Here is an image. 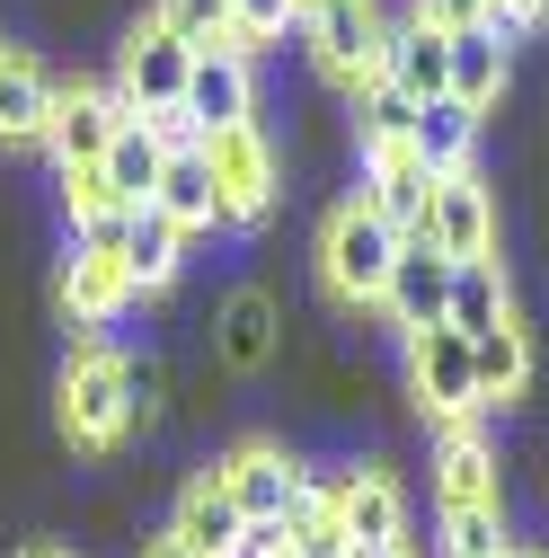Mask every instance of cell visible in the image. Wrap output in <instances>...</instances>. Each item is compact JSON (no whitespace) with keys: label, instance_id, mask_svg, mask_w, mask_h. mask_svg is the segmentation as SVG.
I'll return each instance as SVG.
<instances>
[{"label":"cell","instance_id":"6da1fadb","mask_svg":"<svg viewBox=\"0 0 549 558\" xmlns=\"http://www.w3.org/2000/svg\"><path fill=\"white\" fill-rule=\"evenodd\" d=\"M310 266H319V293L337 311H381V284H390V266H399V231L373 214L364 195H337L328 214H319Z\"/></svg>","mask_w":549,"mask_h":558},{"label":"cell","instance_id":"7a4b0ae2","mask_svg":"<svg viewBox=\"0 0 549 558\" xmlns=\"http://www.w3.org/2000/svg\"><path fill=\"white\" fill-rule=\"evenodd\" d=\"M53 426H62V444L89 452V461H107V452L133 435L124 355H115L107 337H81L72 355H62V373H53Z\"/></svg>","mask_w":549,"mask_h":558},{"label":"cell","instance_id":"3957f363","mask_svg":"<svg viewBox=\"0 0 549 558\" xmlns=\"http://www.w3.org/2000/svg\"><path fill=\"white\" fill-rule=\"evenodd\" d=\"M302 45H310V72L355 107V98L381 81L390 10H381V0H319V10H302Z\"/></svg>","mask_w":549,"mask_h":558},{"label":"cell","instance_id":"277c9868","mask_svg":"<svg viewBox=\"0 0 549 558\" xmlns=\"http://www.w3.org/2000/svg\"><path fill=\"white\" fill-rule=\"evenodd\" d=\"M328 506H337V541L346 558H381V549H407V487L390 461H310Z\"/></svg>","mask_w":549,"mask_h":558},{"label":"cell","instance_id":"5b68a950","mask_svg":"<svg viewBox=\"0 0 549 558\" xmlns=\"http://www.w3.org/2000/svg\"><path fill=\"white\" fill-rule=\"evenodd\" d=\"M178 116H186V133H195V143H213V133L257 124V53L240 45V27H231L222 45H204V53H195Z\"/></svg>","mask_w":549,"mask_h":558},{"label":"cell","instance_id":"8992f818","mask_svg":"<svg viewBox=\"0 0 549 558\" xmlns=\"http://www.w3.org/2000/svg\"><path fill=\"white\" fill-rule=\"evenodd\" d=\"M213 160V195H222V231H257L274 204H284V151L266 143V124H240V133H213L204 143Z\"/></svg>","mask_w":549,"mask_h":558},{"label":"cell","instance_id":"52a82bcc","mask_svg":"<svg viewBox=\"0 0 549 558\" xmlns=\"http://www.w3.org/2000/svg\"><path fill=\"white\" fill-rule=\"evenodd\" d=\"M186 72H195V45H178L151 10L124 27V45H115V107L124 116H169L178 98H186Z\"/></svg>","mask_w":549,"mask_h":558},{"label":"cell","instance_id":"ba28073f","mask_svg":"<svg viewBox=\"0 0 549 558\" xmlns=\"http://www.w3.org/2000/svg\"><path fill=\"white\" fill-rule=\"evenodd\" d=\"M160 532H169L186 558H240V549H248V514H240V497H231L222 461H195V470L178 478V506H169Z\"/></svg>","mask_w":549,"mask_h":558},{"label":"cell","instance_id":"9c48e42d","mask_svg":"<svg viewBox=\"0 0 549 558\" xmlns=\"http://www.w3.org/2000/svg\"><path fill=\"white\" fill-rule=\"evenodd\" d=\"M284 302H274L266 284H231L213 311H204V345H213V364L222 373H266L274 364V345H284Z\"/></svg>","mask_w":549,"mask_h":558},{"label":"cell","instance_id":"30bf717a","mask_svg":"<svg viewBox=\"0 0 549 558\" xmlns=\"http://www.w3.org/2000/svg\"><path fill=\"white\" fill-rule=\"evenodd\" d=\"M213 461H222V478H231V497H240L248 523H284V506L302 497V478H310V461H302L284 435H240V444L213 452Z\"/></svg>","mask_w":549,"mask_h":558},{"label":"cell","instance_id":"8fae6325","mask_svg":"<svg viewBox=\"0 0 549 558\" xmlns=\"http://www.w3.org/2000/svg\"><path fill=\"white\" fill-rule=\"evenodd\" d=\"M407 390H417V416H435V426L488 416L478 408V373H469V337L461 328H417L407 337Z\"/></svg>","mask_w":549,"mask_h":558},{"label":"cell","instance_id":"7c38bea8","mask_svg":"<svg viewBox=\"0 0 549 558\" xmlns=\"http://www.w3.org/2000/svg\"><path fill=\"white\" fill-rule=\"evenodd\" d=\"M452 266L461 257H497V186L478 178V169H452V178H435V195H426V222H417ZM407 231V240H417Z\"/></svg>","mask_w":549,"mask_h":558},{"label":"cell","instance_id":"4fadbf2b","mask_svg":"<svg viewBox=\"0 0 549 558\" xmlns=\"http://www.w3.org/2000/svg\"><path fill=\"white\" fill-rule=\"evenodd\" d=\"M355 195L407 240L426 222V195H435V169L417 160V143H355Z\"/></svg>","mask_w":549,"mask_h":558},{"label":"cell","instance_id":"5bb4252c","mask_svg":"<svg viewBox=\"0 0 549 558\" xmlns=\"http://www.w3.org/2000/svg\"><path fill=\"white\" fill-rule=\"evenodd\" d=\"M435 506H505V452L478 435V416L435 426Z\"/></svg>","mask_w":549,"mask_h":558},{"label":"cell","instance_id":"9a60e30c","mask_svg":"<svg viewBox=\"0 0 549 558\" xmlns=\"http://www.w3.org/2000/svg\"><path fill=\"white\" fill-rule=\"evenodd\" d=\"M443 302H452V257L426 231L399 240V266H390V284H381V319L399 337H417V328H443Z\"/></svg>","mask_w":549,"mask_h":558},{"label":"cell","instance_id":"2e32d148","mask_svg":"<svg viewBox=\"0 0 549 558\" xmlns=\"http://www.w3.org/2000/svg\"><path fill=\"white\" fill-rule=\"evenodd\" d=\"M53 293H62V319H72V328H115L133 302H143V293H133V275H124V257H89L81 240H62V275H53Z\"/></svg>","mask_w":549,"mask_h":558},{"label":"cell","instance_id":"e0dca14e","mask_svg":"<svg viewBox=\"0 0 549 558\" xmlns=\"http://www.w3.org/2000/svg\"><path fill=\"white\" fill-rule=\"evenodd\" d=\"M115 133H124L115 81H72V89H62V107H53V133H45V151H53V169H98Z\"/></svg>","mask_w":549,"mask_h":558},{"label":"cell","instance_id":"ac0fdd59","mask_svg":"<svg viewBox=\"0 0 549 558\" xmlns=\"http://www.w3.org/2000/svg\"><path fill=\"white\" fill-rule=\"evenodd\" d=\"M53 107H62V81L45 72L36 53L0 62V151H36L45 133H53Z\"/></svg>","mask_w":549,"mask_h":558},{"label":"cell","instance_id":"d6986e66","mask_svg":"<svg viewBox=\"0 0 549 558\" xmlns=\"http://www.w3.org/2000/svg\"><path fill=\"white\" fill-rule=\"evenodd\" d=\"M169 133L151 124V116H124V133L107 143V160H98V178H107V204H124V214H143V204L160 195V169H169Z\"/></svg>","mask_w":549,"mask_h":558},{"label":"cell","instance_id":"ffe728a7","mask_svg":"<svg viewBox=\"0 0 549 558\" xmlns=\"http://www.w3.org/2000/svg\"><path fill=\"white\" fill-rule=\"evenodd\" d=\"M505 89H514V45H505L497 27H461V36H452V81H443V98H461L469 116H497Z\"/></svg>","mask_w":549,"mask_h":558},{"label":"cell","instance_id":"44dd1931","mask_svg":"<svg viewBox=\"0 0 549 558\" xmlns=\"http://www.w3.org/2000/svg\"><path fill=\"white\" fill-rule=\"evenodd\" d=\"M381 81L390 89H407V98H443V81H452V36L443 27H426V19H390V53H381Z\"/></svg>","mask_w":549,"mask_h":558},{"label":"cell","instance_id":"7402d4cb","mask_svg":"<svg viewBox=\"0 0 549 558\" xmlns=\"http://www.w3.org/2000/svg\"><path fill=\"white\" fill-rule=\"evenodd\" d=\"M186 248H195V240L160 214V204H143V214L124 222V275H133V293H143V302H151V293H169L178 275H186Z\"/></svg>","mask_w":549,"mask_h":558},{"label":"cell","instance_id":"603a6c76","mask_svg":"<svg viewBox=\"0 0 549 558\" xmlns=\"http://www.w3.org/2000/svg\"><path fill=\"white\" fill-rule=\"evenodd\" d=\"M505 319H514V275H505V257H461V266H452L443 328H461V337H488V328H505Z\"/></svg>","mask_w":549,"mask_h":558},{"label":"cell","instance_id":"cb8c5ba5","mask_svg":"<svg viewBox=\"0 0 549 558\" xmlns=\"http://www.w3.org/2000/svg\"><path fill=\"white\" fill-rule=\"evenodd\" d=\"M160 214L186 231V240H204V231H222V195H213V160H204V143H178L169 151V169H160Z\"/></svg>","mask_w":549,"mask_h":558},{"label":"cell","instance_id":"d4e9b609","mask_svg":"<svg viewBox=\"0 0 549 558\" xmlns=\"http://www.w3.org/2000/svg\"><path fill=\"white\" fill-rule=\"evenodd\" d=\"M469 373H478V408H514L532 390V328L505 319L488 337H469Z\"/></svg>","mask_w":549,"mask_h":558},{"label":"cell","instance_id":"484cf974","mask_svg":"<svg viewBox=\"0 0 549 558\" xmlns=\"http://www.w3.org/2000/svg\"><path fill=\"white\" fill-rule=\"evenodd\" d=\"M478 124H488V116H469L461 98H426L417 124H407V143H417V160L435 178H452V169H478Z\"/></svg>","mask_w":549,"mask_h":558},{"label":"cell","instance_id":"4316f807","mask_svg":"<svg viewBox=\"0 0 549 558\" xmlns=\"http://www.w3.org/2000/svg\"><path fill=\"white\" fill-rule=\"evenodd\" d=\"M435 558H505L514 532H505V506H435Z\"/></svg>","mask_w":549,"mask_h":558},{"label":"cell","instance_id":"83f0119b","mask_svg":"<svg viewBox=\"0 0 549 558\" xmlns=\"http://www.w3.org/2000/svg\"><path fill=\"white\" fill-rule=\"evenodd\" d=\"M407 124H417V98H407V89L373 81L355 98V143H407Z\"/></svg>","mask_w":549,"mask_h":558},{"label":"cell","instance_id":"f1b7e54d","mask_svg":"<svg viewBox=\"0 0 549 558\" xmlns=\"http://www.w3.org/2000/svg\"><path fill=\"white\" fill-rule=\"evenodd\" d=\"M151 19H160L178 45L204 53V45H222V36H231V0H151Z\"/></svg>","mask_w":549,"mask_h":558},{"label":"cell","instance_id":"f546056e","mask_svg":"<svg viewBox=\"0 0 549 558\" xmlns=\"http://www.w3.org/2000/svg\"><path fill=\"white\" fill-rule=\"evenodd\" d=\"M231 27H240L248 53H266L284 27H302V0H231Z\"/></svg>","mask_w":549,"mask_h":558},{"label":"cell","instance_id":"4dcf8cb0","mask_svg":"<svg viewBox=\"0 0 549 558\" xmlns=\"http://www.w3.org/2000/svg\"><path fill=\"white\" fill-rule=\"evenodd\" d=\"M488 27H497L505 45H523V36L549 27V0H488Z\"/></svg>","mask_w":549,"mask_h":558},{"label":"cell","instance_id":"1f68e13d","mask_svg":"<svg viewBox=\"0 0 549 558\" xmlns=\"http://www.w3.org/2000/svg\"><path fill=\"white\" fill-rule=\"evenodd\" d=\"M407 19H426V27L461 36V27H488V0H407Z\"/></svg>","mask_w":549,"mask_h":558},{"label":"cell","instance_id":"d6a6232c","mask_svg":"<svg viewBox=\"0 0 549 558\" xmlns=\"http://www.w3.org/2000/svg\"><path fill=\"white\" fill-rule=\"evenodd\" d=\"M240 558H310V549H302L284 523H248V549H240Z\"/></svg>","mask_w":549,"mask_h":558},{"label":"cell","instance_id":"836d02e7","mask_svg":"<svg viewBox=\"0 0 549 558\" xmlns=\"http://www.w3.org/2000/svg\"><path fill=\"white\" fill-rule=\"evenodd\" d=\"M133 558H186V549H178L169 532H151V541H143V549H133Z\"/></svg>","mask_w":549,"mask_h":558},{"label":"cell","instance_id":"e575fe53","mask_svg":"<svg viewBox=\"0 0 549 558\" xmlns=\"http://www.w3.org/2000/svg\"><path fill=\"white\" fill-rule=\"evenodd\" d=\"M10 558H81V549H53V541H27V549H10Z\"/></svg>","mask_w":549,"mask_h":558},{"label":"cell","instance_id":"d590c367","mask_svg":"<svg viewBox=\"0 0 549 558\" xmlns=\"http://www.w3.org/2000/svg\"><path fill=\"white\" fill-rule=\"evenodd\" d=\"M505 558H549V549H540V541H514V549H505Z\"/></svg>","mask_w":549,"mask_h":558},{"label":"cell","instance_id":"8d00e7d4","mask_svg":"<svg viewBox=\"0 0 549 558\" xmlns=\"http://www.w3.org/2000/svg\"><path fill=\"white\" fill-rule=\"evenodd\" d=\"M10 53H19V45H10V36H0V62H10Z\"/></svg>","mask_w":549,"mask_h":558},{"label":"cell","instance_id":"74e56055","mask_svg":"<svg viewBox=\"0 0 549 558\" xmlns=\"http://www.w3.org/2000/svg\"><path fill=\"white\" fill-rule=\"evenodd\" d=\"M381 558H417V549H381Z\"/></svg>","mask_w":549,"mask_h":558},{"label":"cell","instance_id":"f35d334b","mask_svg":"<svg viewBox=\"0 0 549 558\" xmlns=\"http://www.w3.org/2000/svg\"><path fill=\"white\" fill-rule=\"evenodd\" d=\"M302 10H319V0H302Z\"/></svg>","mask_w":549,"mask_h":558}]
</instances>
